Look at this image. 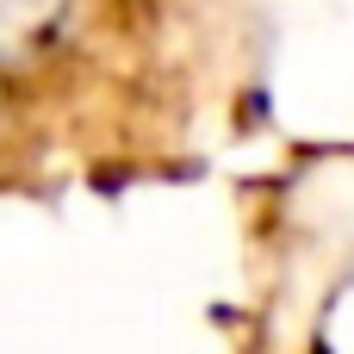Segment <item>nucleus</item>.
I'll list each match as a JSON object with an SVG mask.
<instances>
[{
    "instance_id": "obj_1",
    "label": "nucleus",
    "mask_w": 354,
    "mask_h": 354,
    "mask_svg": "<svg viewBox=\"0 0 354 354\" xmlns=\"http://www.w3.org/2000/svg\"><path fill=\"white\" fill-rule=\"evenodd\" d=\"M62 0H0V44H25Z\"/></svg>"
}]
</instances>
